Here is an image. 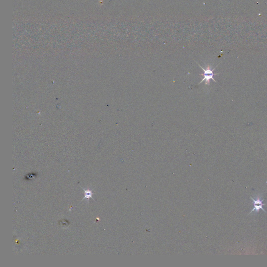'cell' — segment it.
<instances>
[{"instance_id":"6da1fadb","label":"cell","mask_w":267,"mask_h":267,"mask_svg":"<svg viewBox=\"0 0 267 267\" xmlns=\"http://www.w3.org/2000/svg\"><path fill=\"white\" fill-rule=\"evenodd\" d=\"M198 64V63H197ZM198 65L201 67V68L202 69V70L204 72V74H200L201 75H202L203 76H204V78H203L201 82L199 83V85L201 83L204 82V81H205V84L206 85H209L210 84V79H212L213 80V81H214L215 82L217 83L215 79V78H213V76H214L215 75H218V74H215L214 73H213V71L215 70V69L217 67H216L215 68L213 69H211L210 66H208V67H207L206 68H203L202 66H201L199 64Z\"/></svg>"},{"instance_id":"7a4b0ae2","label":"cell","mask_w":267,"mask_h":267,"mask_svg":"<svg viewBox=\"0 0 267 267\" xmlns=\"http://www.w3.org/2000/svg\"><path fill=\"white\" fill-rule=\"evenodd\" d=\"M82 188L84 190V194H85V195H84V197L83 198V199H82V201L84 200L85 199H87L88 200H89L90 198H92L93 200H94V199L93 198V197H92V196L94 194V193H92V190H90V189H85L83 187H82Z\"/></svg>"},{"instance_id":"3957f363","label":"cell","mask_w":267,"mask_h":267,"mask_svg":"<svg viewBox=\"0 0 267 267\" xmlns=\"http://www.w3.org/2000/svg\"><path fill=\"white\" fill-rule=\"evenodd\" d=\"M250 198L253 200V205H266L263 203L264 200L261 198V196H257V198H256V199H253L252 197H250Z\"/></svg>"},{"instance_id":"277c9868","label":"cell","mask_w":267,"mask_h":267,"mask_svg":"<svg viewBox=\"0 0 267 267\" xmlns=\"http://www.w3.org/2000/svg\"><path fill=\"white\" fill-rule=\"evenodd\" d=\"M254 205L253 209L250 212V213H249V214H250V213H251L253 211H255L256 212V213H257L258 211H259L260 209L263 210V211L266 212V211L264 210V208H263L264 205Z\"/></svg>"},{"instance_id":"5b68a950","label":"cell","mask_w":267,"mask_h":267,"mask_svg":"<svg viewBox=\"0 0 267 267\" xmlns=\"http://www.w3.org/2000/svg\"><path fill=\"white\" fill-rule=\"evenodd\" d=\"M28 179H31L34 178V174H30L29 175H27L26 177Z\"/></svg>"}]
</instances>
